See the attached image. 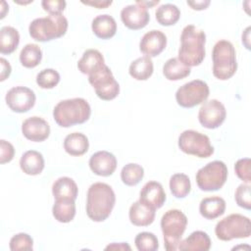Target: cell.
<instances>
[{
    "label": "cell",
    "instance_id": "cell-41",
    "mask_svg": "<svg viewBox=\"0 0 251 251\" xmlns=\"http://www.w3.org/2000/svg\"><path fill=\"white\" fill-rule=\"evenodd\" d=\"M14 155H15L14 146L10 142L4 139H1L0 140V163L1 164L9 163L10 161L13 160Z\"/></svg>",
    "mask_w": 251,
    "mask_h": 251
},
{
    "label": "cell",
    "instance_id": "cell-19",
    "mask_svg": "<svg viewBox=\"0 0 251 251\" xmlns=\"http://www.w3.org/2000/svg\"><path fill=\"white\" fill-rule=\"evenodd\" d=\"M128 217L133 226H147L155 220V210L138 200L130 206Z\"/></svg>",
    "mask_w": 251,
    "mask_h": 251
},
{
    "label": "cell",
    "instance_id": "cell-12",
    "mask_svg": "<svg viewBox=\"0 0 251 251\" xmlns=\"http://www.w3.org/2000/svg\"><path fill=\"white\" fill-rule=\"evenodd\" d=\"M226 111L222 102L217 99L205 101L199 109V123L206 128L214 129L219 127L226 120Z\"/></svg>",
    "mask_w": 251,
    "mask_h": 251
},
{
    "label": "cell",
    "instance_id": "cell-14",
    "mask_svg": "<svg viewBox=\"0 0 251 251\" xmlns=\"http://www.w3.org/2000/svg\"><path fill=\"white\" fill-rule=\"evenodd\" d=\"M121 19L127 28L137 30L147 25L150 16L146 7L135 2V4L127 5L123 8L121 11Z\"/></svg>",
    "mask_w": 251,
    "mask_h": 251
},
{
    "label": "cell",
    "instance_id": "cell-37",
    "mask_svg": "<svg viewBox=\"0 0 251 251\" xmlns=\"http://www.w3.org/2000/svg\"><path fill=\"white\" fill-rule=\"evenodd\" d=\"M10 249L12 251L21 250H32L33 249V239L27 233H17L10 239Z\"/></svg>",
    "mask_w": 251,
    "mask_h": 251
},
{
    "label": "cell",
    "instance_id": "cell-29",
    "mask_svg": "<svg viewBox=\"0 0 251 251\" xmlns=\"http://www.w3.org/2000/svg\"><path fill=\"white\" fill-rule=\"evenodd\" d=\"M190 67L182 64L177 58H171L163 66V74L169 80H179L190 75Z\"/></svg>",
    "mask_w": 251,
    "mask_h": 251
},
{
    "label": "cell",
    "instance_id": "cell-18",
    "mask_svg": "<svg viewBox=\"0 0 251 251\" xmlns=\"http://www.w3.org/2000/svg\"><path fill=\"white\" fill-rule=\"evenodd\" d=\"M166 199L167 197L163 185L154 180L146 182L139 193V200L154 210L161 208Z\"/></svg>",
    "mask_w": 251,
    "mask_h": 251
},
{
    "label": "cell",
    "instance_id": "cell-44",
    "mask_svg": "<svg viewBox=\"0 0 251 251\" xmlns=\"http://www.w3.org/2000/svg\"><path fill=\"white\" fill-rule=\"evenodd\" d=\"M188 6L191 7L193 10L201 11L207 9V7L210 5V0H199V1H187L186 2Z\"/></svg>",
    "mask_w": 251,
    "mask_h": 251
},
{
    "label": "cell",
    "instance_id": "cell-15",
    "mask_svg": "<svg viewBox=\"0 0 251 251\" xmlns=\"http://www.w3.org/2000/svg\"><path fill=\"white\" fill-rule=\"evenodd\" d=\"M22 132L26 139L34 142H41L48 138L50 134V126L44 119L33 116L24 121L22 125Z\"/></svg>",
    "mask_w": 251,
    "mask_h": 251
},
{
    "label": "cell",
    "instance_id": "cell-33",
    "mask_svg": "<svg viewBox=\"0 0 251 251\" xmlns=\"http://www.w3.org/2000/svg\"><path fill=\"white\" fill-rule=\"evenodd\" d=\"M170 190L176 198L186 197L191 190V183L188 176L175 174L170 178Z\"/></svg>",
    "mask_w": 251,
    "mask_h": 251
},
{
    "label": "cell",
    "instance_id": "cell-2",
    "mask_svg": "<svg viewBox=\"0 0 251 251\" xmlns=\"http://www.w3.org/2000/svg\"><path fill=\"white\" fill-rule=\"evenodd\" d=\"M180 42L177 59L187 67L200 65L205 58V32L193 25H188L181 31Z\"/></svg>",
    "mask_w": 251,
    "mask_h": 251
},
{
    "label": "cell",
    "instance_id": "cell-30",
    "mask_svg": "<svg viewBox=\"0 0 251 251\" xmlns=\"http://www.w3.org/2000/svg\"><path fill=\"white\" fill-rule=\"evenodd\" d=\"M20 43L19 31L13 26H3L0 29V52L2 54L13 53Z\"/></svg>",
    "mask_w": 251,
    "mask_h": 251
},
{
    "label": "cell",
    "instance_id": "cell-45",
    "mask_svg": "<svg viewBox=\"0 0 251 251\" xmlns=\"http://www.w3.org/2000/svg\"><path fill=\"white\" fill-rule=\"evenodd\" d=\"M130 246L126 242H120V243H111L105 247V250H130Z\"/></svg>",
    "mask_w": 251,
    "mask_h": 251
},
{
    "label": "cell",
    "instance_id": "cell-28",
    "mask_svg": "<svg viewBox=\"0 0 251 251\" xmlns=\"http://www.w3.org/2000/svg\"><path fill=\"white\" fill-rule=\"evenodd\" d=\"M153 71H154L153 62L151 58L147 56H143L132 61L128 69V73L130 76H132L136 80L148 79L152 75Z\"/></svg>",
    "mask_w": 251,
    "mask_h": 251
},
{
    "label": "cell",
    "instance_id": "cell-39",
    "mask_svg": "<svg viewBox=\"0 0 251 251\" xmlns=\"http://www.w3.org/2000/svg\"><path fill=\"white\" fill-rule=\"evenodd\" d=\"M234 171L236 176L243 180L245 183H250L251 176H250V159L243 158L239 159L234 165Z\"/></svg>",
    "mask_w": 251,
    "mask_h": 251
},
{
    "label": "cell",
    "instance_id": "cell-11",
    "mask_svg": "<svg viewBox=\"0 0 251 251\" xmlns=\"http://www.w3.org/2000/svg\"><path fill=\"white\" fill-rule=\"evenodd\" d=\"M88 81L95 89L96 95L102 100H113L120 93V85L107 65L88 75Z\"/></svg>",
    "mask_w": 251,
    "mask_h": 251
},
{
    "label": "cell",
    "instance_id": "cell-16",
    "mask_svg": "<svg viewBox=\"0 0 251 251\" xmlns=\"http://www.w3.org/2000/svg\"><path fill=\"white\" fill-rule=\"evenodd\" d=\"M166 46L167 36L158 29H152L146 32L139 42L140 51L149 58L160 55Z\"/></svg>",
    "mask_w": 251,
    "mask_h": 251
},
{
    "label": "cell",
    "instance_id": "cell-7",
    "mask_svg": "<svg viewBox=\"0 0 251 251\" xmlns=\"http://www.w3.org/2000/svg\"><path fill=\"white\" fill-rule=\"evenodd\" d=\"M217 238L229 241L235 238H247L251 234L250 219L240 214H230L224 218L215 227Z\"/></svg>",
    "mask_w": 251,
    "mask_h": 251
},
{
    "label": "cell",
    "instance_id": "cell-42",
    "mask_svg": "<svg viewBox=\"0 0 251 251\" xmlns=\"http://www.w3.org/2000/svg\"><path fill=\"white\" fill-rule=\"evenodd\" d=\"M0 64H1V76H0V80L3 81L7 77H9V75H11L12 68H11L10 63L6 59H4V58L0 59Z\"/></svg>",
    "mask_w": 251,
    "mask_h": 251
},
{
    "label": "cell",
    "instance_id": "cell-4",
    "mask_svg": "<svg viewBox=\"0 0 251 251\" xmlns=\"http://www.w3.org/2000/svg\"><path fill=\"white\" fill-rule=\"evenodd\" d=\"M68 29V20L63 14H49L33 20L28 26L29 35L36 41L46 42L63 36Z\"/></svg>",
    "mask_w": 251,
    "mask_h": 251
},
{
    "label": "cell",
    "instance_id": "cell-25",
    "mask_svg": "<svg viewBox=\"0 0 251 251\" xmlns=\"http://www.w3.org/2000/svg\"><path fill=\"white\" fill-rule=\"evenodd\" d=\"M226 211V201L220 196L206 197L201 200L199 212L207 220H214L224 215Z\"/></svg>",
    "mask_w": 251,
    "mask_h": 251
},
{
    "label": "cell",
    "instance_id": "cell-5",
    "mask_svg": "<svg viewBox=\"0 0 251 251\" xmlns=\"http://www.w3.org/2000/svg\"><path fill=\"white\" fill-rule=\"evenodd\" d=\"M213 75L221 80L230 78L237 70L236 53L231 42L222 39L213 48Z\"/></svg>",
    "mask_w": 251,
    "mask_h": 251
},
{
    "label": "cell",
    "instance_id": "cell-13",
    "mask_svg": "<svg viewBox=\"0 0 251 251\" xmlns=\"http://www.w3.org/2000/svg\"><path fill=\"white\" fill-rule=\"evenodd\" d=\"M5 100L13 112L25 113L34 106L36 96L28 87L15 86L7 92Z\"/></svg>",
    "mask_w": 251,
    "mask_h": 251
},
{
    "label": "cell",
    "instance_id": "cell-32",
    "mask_svg": "<svg viewBox=\"0 0 251 251\" xmlns=\"http://www.w3.org/2000/svg\"><path fill=\"white\" fill-rule=\"evenodd\" d=\"M42 59V51L37 44L28 43L24 46L20 53L21 64L28 69L35 68Z\"/></svg>",
    "mask_w": 251,
    "mask_h": 251
},
{
    "label": "cell",
    "instance_id": "cell-1",
    "mask_svg": "<svg viewBox=\"0 0 251 251\" xmlns=\"http://www.w3.org/2000/svg\"><path fill=\"white\" fill-rule=\"evenodd\" d=\"M116 203L113 188L104 182H95L87 190L86 214L94 222L105 221L112 213Z\"/></svg>",
    "mask_w": 251,
    "mask_h": 251
},
{
    "label": "cell",
    "instance_id": "cell-9",
    "mask_svg": "<svg viewBox=\"0 0 251 251\" xmlns=\"http://www.w3.org/2000/svg\"><path fill=\"white\" fill-rule=\"evenodd\" d=\"M178 147L183 153L199 158H208L214 153L209 137L193 129H186L179 134Z\"/></svg>",
    "mask_w": 251,
    "mask_h": 251
},
{
    "label": "cell",
    "instance_id": "cell-8",
    "mask_svg": "<svg viewBox=\"0 0 251 251\" xmlns=\"http://www.w3.org/2000/svg\"><path fill=\"white\" fill-rule=\"evenodd\" d=\"M227 178V167L223 161H213L196 173V183L203 191H216L222 188Z\"/></svg>",
    "mask_w": 251,
    "mask_h": 251
},
{
    "label": "cell",
    "instance_id": "cell-10",
    "mask_svg": "<svg viewBox=\"0 0 251 251\" xmlns=\"http://www.w3.org/2000/svg\"><path fill=\"white\" fill-rule=\"evenodd\" d=\"M210 93L208 84L201 79H194L181 85L176 92V100L180 107L192 108L204 103Z\"/></svg>",
    "mask_w": 251,
    "mask_h": 251
},
{
    "label": "cell",
    "instance_id": "cell-47",
    "mask_svg": "<svg viewBox=\"0 0 251 251\" xmlns=\"http://www.w3.org/2000/svg\"><path fill=\"white\" fill-rule=\"evenodd\" d=\"M137 3H139V4H141V5H143L144 7H146V8H150V7H152V6H154V5H157L158 3H159V1L157 0V1H153V2H148V1H139V0H137L136 1Z\"/></svg>",
    "mask_w": 251,
    "mask_h": 251
},
{
    "label": "cell",
    "instance_id": "cell-36",
    "mask_svg": "<svg viewBox=\"0 0 251 251\" xmlns=\"http://www.w3.org/2000/svg\"><path fill=\"white\" fill-rule=\"evenodd\" d=\"M60 81V75L54 69H44L36 75V83L39 87L50 89L55 87Z\"/></svg>",
    "mask_w": 251,
    "mask_h": 251
},
{
    "label": "cell",
    "instance_id": "cell-48",
    "mask_svg": "<svg viewBox=\"0 0 251 251\" xmlns=\"http://www.w3.org/2000/svg\"><path fill=\"white\" fill-rule=\"evenodd\" d=\"M6 5V2L5 1H2L1 2V6H2V9H1V19H3L4 17H5V14H6V12H5V10H8V8H9V6L7 5L6 7H4Z\"/></svg>",
    "mask_w": 251,
    "mask_h": 251
},
{
    "label": "cell",
    "instance_id": "cell-34",
    "mask_svg": "<svg viewBox=\"0 0 251 251\" xmlns=\"http://www.w3.org/2000/svg\"><path fill=\"white\" fill-rule=\"evenodd\" d=\"M144 176L143 168L135 163H128L123 167L121 178L126 185L134 186L138 184Z\"/></svg>",
    "mask_w": 251,
    "mask_h": 251
},
{
    "label": "cell",
    "instance_id": "cell-17",
    "mask_svg": "<svg viewBox=\"0 0 251 251\" xmlns=\"http://www.w3.org/2000/svg\"><path fill=\"white\" fill-rule=\"evenodd\" d=\"M89 168L97 176H109L116 171L117 159L108 151H98L90 157Z\"/></svg>",
    "mask_w": 251,
    "mask_h": 251
},
{
    "label": "cell",
    "instance_id": "cell-31",
    "mask_svg": "<svg viewBox=\"0 0 251 251\" xmlns=\"http://www.w3.org/2000/svg\"><path fill=\"white\" fill-rule=\"evenodd\" d=\"M156 20L157 22L165 26L175 25L180 18V11L177 6L167 3L159 6L156 10Z\"/></svg>",
    "mask_w": 251,
    "mask_h": 251
},
{
    "label": "cell",
    "instance_id": "cell-24",
    "mask_svg": "<svg viewBox=\"0 0 251 251\" xmlns=\"http://www.w3.org/2000/svg\"><path fill=\"white\" fill-rule=\"evenodd\" d=\"M78 188L75 181L69 176H62L56 179L52 185V193L56 199L75 200Z\"/></svg>",
    "mask_w": 251,
    "mask_h": 251
},
{
    "label": "cell",
    "instance_id": "cell-40",
    "mask_svg": "<svg viewBox=\"0 0 251 251\" xmlns=\"http://www.w3.org/2000/svg\"><path fill=\"white\" fill-rule=\"evenodd\" d=\"M66 5L67 3L64 0H43L41 2L43 10L49 14H62Z\"/></svg>",
    "mask_w": 251,
    "mask_h": 251
},
{
    "label": "cell",
    "instance_id": "cell-22",
    "mask_svg": "<svg viewBox=\"0 0 251 251\" xmlns=\"http://www.w3.org/2000/svg\"><path fill=\"white\" fill-rule=\"evenodd\" d=\"M91 28L97 37L101 39H109L116 34L117 23L110 15H99L93 19Z\"/></svg>",
    "mask_w": 251,
    "mask_h": 251
},
{
    "label": "cell",
    "instance_id": "cell-20",
    "mask_svg": "<svg viewBox=\"0 0 251 251\" xmlns=\"http://www.w3.org/2000/svg\"><path fill=\"white\" fill-rule=\"evenodd\" d=\"M103 55L96 49H87L77 62L78 70L87 75H90L105 66Z\"/></svg>",
    "mask_w": 251,
    "mask_h": 251
},
{
    "label": "cell",
    "instance_id": "cell-27",
    "mask_svg": "<svg viewBox=\"0 0 251 251\" xmlns=\"http://www.w3.org/2000/svg\"><path fill=\"white\" fill-rule=\"evenodd\" d=\"M52 214L55 220L60 223H70L75 216V200L56 199L52 208Z\"/></svg>",
    "mask_w": 251,
    "mask_h": 251
},
{
    "label": "cell",
    "instance_id": "cell-26",
    "mask_svg": "<svg viewBox=\"0 0 251 251\" xmlns=\"http://www.w3.org/2000/svg\"><path fill=\"white\" fill-rule=\"evenodd\" d=\"M88 147V138L81 132H73L65 137L64 149L71 156H81L87 152Z\"/></svg>",
    "mask_w": 251,
    "mask_h": 251
},
{
    "label": "cell",
    "instance_id": "cell-46",
    "mask_svg": "<svg viewBox=\"0 0 251 251\" xmlns=\"http://www.w3.org/2000/svg\"><path fill=\"white\" fill-rule=\"evenodd\" d=\"M250 26H247L245 30L242 32V43L246 47V49L250 50Z\"/></svg>",
    "mask_w": 251,
    "mask_h": 251
},
{
    "label": "cell",
    "instance_id": "cell-23",
    "mask_svg": "<svg viewBox=\"0 0 251 251\" xmlns=\"http://www.w3.org/2000/svg\"><path fill=\"white\" fill-rule=\"evenodd\" d=\"M22 171L28 176H37L44 169V159L40 152L28 150L25 152L20 160Z\"/></svg>",
    "mask_w": 251,
    "mask_h": 251
},
{
    "label": "cell",
    "instance_id": "cell-43",
    "mask_svg": "<svg viewBox=\"0 0 251 251\" xmlns=\"http://www.w3.org/2000/svg\"><path fill=\"white\" fill-rule=\"evenodd\" d=\"M82 4L92 6L97 9H105L110 6L113 2L111 0H90V1H81Z\"/></svg>",
    "mask_w": 251,
    "mask_h": 251
},
{
    "label": "cell",
    "instance_id": "cell-6",
    "mask_svg": "<svg viewBox=\"0 0 251 251\" xmlns=\"http://www.w3.org/2000/svg\"><path fill=\"white\" fill-rule=\"evenodd\" d=\"M186 226L187 218L178 209H171L163 215L161 219V228L166 250L175 251L178 249Z\"/></svg>",
    "mask_w": 251,
    "mask_h": 251
},
{
    "label": "cell",
    "instance_id": "cell-3",
    "mask_svg": "<svg viewBox=\"0 0 251 251\" xmlns=\"http://www.w3.org/2000/svg\"><path fill=\"white\" fill-rule=\"evenodd\" d=\"M91 114L88 102L80 97L60 101L53 110V118L58 126L70 127L85 123Z\"/></svg>",
    "mask_w": 251,
    "mask_h": 251
},
{
    "label": "cell",
    "instance_id": "cell-38",
    "mask_svg": "<svg viewBox=\"0 0 251 251\" xmlns=\"http://www.w3.org/2000/svg\"><path fill=\"white\" fill-rule=\"evenodd\" d=\"M251 187L249 183H241L238 185V187L235 190L234 198L236 201V204L246 210L251 209V193H250Z\"/></svg>",
    "mask_w": 251,
    "mask_h": 251
},
{
    "label": "cell",
    "instance_id": "cell-35",
    "mask_svg": "<svg viewBox=\"0 0 251 251\" xmlns=\"http://www.w3.org/2000/svg\"><path fill=\"white\" fill-rule=\"evenodd\" d=\"M134 243L139 251H156L159 248L157 236L148 231L139 232L134 238Z\"/></svg>",
    "mask_w": 251,
    "mask_h": 251
},
{
    "label": "cell",
    "instance_id": "cell-21",
    "mask_svg": "<svg viewBox=\"0 0 251 251\" xmlns=\"http://www.w3.org/2000/svg\"><path fill=\"white\" fill-rule=\"evenodd\" d=\"M211 248V239L209 235L202 230H196L190 233L178 245L180 251H208Z\"/></svg>",
    "mask_w": 251,
    "mask_h": 251
}]
</instances>
